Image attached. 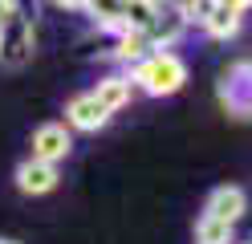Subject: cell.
<instances>
[{
	"mask_svg": "<svg viewBox=\"0 0 252 244\" xmlns=\"http://www.w3.org/2000/svg\"><path fill=\"white\" fill-rule=\"evenodd\" d=\"M126 77H130L134 90H143V94H151V98H171V94L183 90L187 65H183L179 53H151L147 61H138Z\"/></svg>",
	"mask_w": 252,
	"mask_h": 244,
	"instance_id": "obj_1",
	"label": "cell"
},
{
	"mask_svg": "<svg viewBox=\"0 0 252 244\" xmlns=\"http://www.w3.org/2000/svg\"><path fill=\"white\" fill-rule=\"evenodd\" d=\"M216 98L232 118H252V61H232L216 81Z\"/></svg>",
	"mask_w": 252,
	"mask_h": 244,
	"instance_id": "obj_2",
	"label": "cell"
},
{
	"mask_svg": "<svg viewBox=\"0 0 252 244\" xmlns=\"http://www.w3.org/2000/svg\"><path fill=\"white\" fill-rule=\"evenodd\" d=\"M33 155L29 159H37V163H49V167H57V163H65L69 151H73V135H69V126L65 122H41L33 130Z\"/></svg>",
	"mask_w": 252,
	"mask_h": 244,
	"instance_id": "obj_3",
	"label": "cell"
},
{
	"mask_svg": "<svg viewBox=\"0 0 252 244\" xmlns=\"http://www.w3.org/2000/svg\"><path fill=\"white\" fill-rule=\"evenodd\" d=\"M183 33H187V25H183V16L175 12V4H155V16H151V25L143 29V37L151 41L155 53H171V45H179Z\"/></svg>",
	"mask_w": 252,
	"mask_h": 244,
	"instance_id": "obj_4",
	"label": "cell"
},
{
	"mask_svg": "<svg viewBox=\"0 0 252 244\" xmlns=\"http://www.w3.org/2000/svg\"><path fill=\"white\" fill-rule=\"evenodd\" d=\"M244 12H252L248 0H220V4H208V16H203V33L216 41H228L244 29Z\"/></svg>",
	"mask_w": 252,
	"mask_h": 244,
	"instance_id": "obj_5",
	"label": "cell"
},
{
	"mask_svg": "<svg viewBox=\"0 0 252 244\" xmlns=\"http://www.w3.org/2000/svg\"><path fill=\"white\" fill-rule=\"evenodd\" d=\"M33 57V21L17 16L12 25L0 29V61L4 65H25Z\"/></svg>",
	"mask_w": 252,
	"mask_h": 244,
	"instance_id": "obj_6",
	"label": "cell"
},
{
	"mask_svg": "<svg viewBox=\"0 0 252 244\" xmlns=\"http://www.w3.org/2000/svg\"><path fill=\"white\" fill-rule=\"evenodd\" d=\"M248 211V195H244V187H216L212 195H208V204H203V216H212V220H220V224H232L236 228V220H240Z\"/></svg>",
	"mask_w": 252,
	"mask_h": 244,
	"instance_id": "obj_7",
	"label": "cell"
},
{
	"mask_svg": "<svg viewBox=\"0 0 252 244\" xmlns=\"http://www.w3.org/2000/svg\"><path fill=\"white\" fill-rule=\"evenodd\" d=\"M12 179H17V191L21 195H49L57 187V167H49V163H37V159H25L17 163V171H12Z\"/></svg>",
	"mask_w": 252,
	"mask_h": 244,
	"instance_id": "obj_8",
	"label": "cell"
},
{
	"mask_svg": "<svg viewBox=\"0 0 252 244\" xmlns=\"http://www.w3.org/2000/svg\"><path fill=\"white\" fill-rule=\"evenodd\" d=\"M65 122H69L73 130H86V135H94V130H102V126L110 122V114L98 106V98L86 90V94H73V98H69V106H65Z\"/></svg>",
	"mask_w": 252,
	"mask_h": 244,
	"instance_id": "obj_9",
	"label": "cell"
},
{
	"mask_svg": "<svg viewBox=\"0 0 252 244\" xmlns=\"http://www.w3.org/2000/svg\"><path fill=\"white\" fill-rule=\"evenodd\" d=\"M90 94L98 98V106L110 114V118H114V114H118L126 102H130L134 86H130V77H126V73H110V77H102V81H98V86H94Z\"/></svg>",
	"mask_w": 252,
	"mask_h": 244,
	"instance_id": "obj_10",
	"label": "cell"
},
{
	"mask_svg": "<svg viewBox=\"0 0 252 244\" xmlns=\"http://www.w3.org/2000/svg\"><path fill=\"white\" fill-rule=\"evenodd\" d=\"M155 53V49H151V41L143 37V33H122V37H118V45H114V61H122L126 65V70H134V65L138 61H147Z\"/></svg>",
	"mask_w": 252,
	"mask_h": 244,
	"instance_id": "obj_11",
	"label": "cell"
},
{
	"mask_svg": "<svg viewBox=\"0 0 252 244\" xmlns=\"http://www.w3.org/2000/svg\"><path fill=\"white\" fill-rule=\"evenodd\" d=\"M195 244H232V224H220L212 216L195 220Z\"/></svg>",
	"mask_w": 252,
	"mask_h": 244,
	"instance_id": "obj_12",
	"label": "cell"
},
{
	"mask_svg": "<svg viewBox=\"0 0 252 244\" xmlns=\"http://www.w3.org/2000/svg\"><path fill=\"white\" fill-rule=\"evenodd\" d=\"M86 12L94 16L98 29H114L118 37L126 33V16H122V4H86Z\"/></svg>",
	"mask_w": 252,
	"mask_h": 244,
	"instance_id": "obj_13",
	"label": "cell"
},
{
	"mask_svg": "<svg viewBox=\"0 0 252 244\" xmlns=\"http://www.w3.org/2000/svg\"><path fill=\"white\" fill-rule=\"evenodd\" d=\"M17 16H21V4H17V0H0V29L12 25Z\"/></svg>",
	"mask_w": 252,
	"mask_h": 244,
	"instance_id": "obj_14",
	"label": "cell"
},
{
	"mask_svg": "<svg viewBox=\"0 0 252 244\" xmlns=\"http://www.w3.org/2000/svg\"><path fill=\"white\" fill-rule=\"evenodd\" d=\"M0 244H21V240H12V236H0Z\"/></svg>",
	"mask_w": 252,
	"mask_h": 244,
	"instance_id": "obj_15",
	"label": "cell"
}]
</instances>
